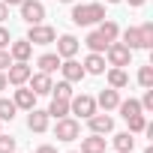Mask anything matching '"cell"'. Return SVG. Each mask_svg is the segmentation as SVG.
<instances>
[{
  "label": "cell",
  "instance_id": "1",
  "mask_svg": "<svg viewBox=\"0 0 153 153\" xmlns=\"http://www.w3.org/2000/svg\"><path fill=\"white\" fill-rule=\"evenodd\" d=\"M102 18H105V6L102 3H78V6H72V24H78V27L99 24Z\"/></svg>",
  "mask_w": 153,
  "mask_h": 153
},
{
  "label": "cell",
  "instance_id": "2",
  "mask_svg": "<svg viewBox=\"0 0 153 153\" xmlns=\"http://www.w3.org/2000/svg\"><path fill=\"white\" fill-rule=\"evenodd\" d=\"M78 135H81V123L75 120V117L66 114V117L57 120V126H54V138H57V141H75Z\"/></svg>",
  "mask_w": 153,
  "mask_h": 153
},
{
  "label": "cell",
  "instance_id": "3",
  "mask_svg": "<svg viewBox=\"0 0 153 153\" xmlns=\"http://www.w3.org/2000/svg\"><path fill=\"white\" fill-rule=\"evenodd\" d=\"M30 45H51L54 39H57V30L51 27V24H30V30H27V36H24Z\"/></svg>",
  "mask_w": 153,
  "mask_h": 153
},
{
  "label": "cell",
  "instance_id": "4",
  "mask_svg": "<svg viewBox=\"0 0 153 153\" xmlns=\"http://www.w3.org/2000/svg\"><path fill=\"white\" fill-rule=\"evenodd\" d=\"M105 57H108V66H120V69L132 63V51H129L123 42H117V39H114V42H108Z\"/></svg>",
  "mask_w": 153,
  "mask_h": 153
},
{
  "label": "cell",
  "instance_id": "5",
  "mask_svg": "<svg viewBox=\"0 0 153 153\" xmlns=\"http://www.w3.org/2000/svg\"><path fill=\"white\" fill-rule=\"evenodd\" d=\"M30 75H33V66H30L27 60H12L9 69H6V81L15 84V87H21V84H27Z\"/></svg>",
  "mask_w": 153,
  "mask_h": 153
},
{
  "label": "cell",
  "instance_id": "6",
  "mask_svg": "<svg viewBox=\"0 0 153 153\" xmlns=\"http://www.w3.org/2000/svg\"><path fill=\"white\" fill-rule=\"evenodd\" d=\"M69 114H78V117H90V114H96V99L93 96H87V93H75L72 99H69Z\"/></svg>",
  "mask_w": 153,
  "mask_h": 153
},
{
  "label": "cell",
  "instance_id": "7",
  "mask_svg": "<svg viewBox=\"0 0 153 153\" xmlns=\"http://www.w3.org/2000/svg\"><path fill=\"white\" fill-rule=\"evenodd\" d=\"M18 9H21L24 24H42V18H45V6H42V0H21Z\"/></svg>",
  "mask_w": 153,
  "mask_h": 153
},
{
  "label": "cell",
  "instance_id": "8",
  "mask_svg": "<svg viewBox=\"0 0 153 153\" xmlns=\"http://www.w3.org/2000/svg\"><path fill=\"white\" fill-rule=\"evenodd\" d=\"M60 72H63V78L69 81V84H75V81H81L84 78V66L78 63V60H75V57H66V60H60Z\"/></svg>",
  "mask_w": 153,
  "mask_h": 153
},
{
  "label": "cell",
  "instance_id": "9",
  "mask_svg": "<svg viewBox=\"0 0 153 153\" xmlns=\"http://www.w3.org/2000/svg\"><path fill=\"white\" fill-rule=\"evenodd\" d=\"M54 42H57V57H60V60L75 57V54H78V48H81V42L75 39L72 33H63V36H60V39H54Z\"/></svg>",
  "mask_w": 153,
  "mask_h": 153
},
{
  "label": "cell",
  "instance_id": "10",
  "mask_svg": "<svg viewBox=\"0 0 153 153\" xmlns=\"http://www.w3.org/2000/svg\"><path fill=\"white\" fill-rule=\"evenodd\" d=\"M48 120H51V117H48V111H42V108H30V111H27V129L36 132V135L48 129Z\"/></svg>",
  "mask_w": 153,
  "mask_h": 153
},
{
  "label": "cell",
  "instance_id": "11",
  "mask_svg": "<svg viewBox=\"0 0 153 153\" xmlns=\"http://www.w3.org/2000/svg\"><path fill=\"white\" fill-rule=\"evenodd\" d=\"M87 126H90V132H96V135H108V132L114 129V117H108V111H105V114H90V117H87Z\"/></svg>",
  "mask_w": 153,
  "mask_h": 153
},
{
  "label": "cell",
  "instance_id": "12",
  "mask_svg": "<svg viewBox=\"0 0 153 153\" xmlns=\"http://www.w3.org/2000/svg\"><path fill=\"white\" fill-rule=\"evenodd\" d=\"M30 90L36 93V96H45V93H51V87H54V81H51V75L48 72H36V75H30Z\"/></svg>",
  "mask_w": 153,
  "mask_h": 153
},
{
  "label": "cell",
  "instance_id": "13",
  "mask_svg": "<svg viewBox=\"0 0 153 153\" xmlns=\"http://www.w3.org/2000/svg\"><path fill=\"white\" fill-rule=\"evenodd\" d=\"M12 102H15V108H21V111H30V108H36V93L30 90V87H18L15 90V96H12Z\"/></svg>",
  "mask_w": 153,
  "mask_h": 153
},
{
  "label": "cell",
  "instance_id": "14",
  "mask_svg": "<svg viewBox=\"0 0 153 153\" xmlns=\"http://www.w3.org/2000/svg\"><path fill=\"white\" fill-rule=\"evenodd\" d=\"M120 105V93L114 90V87H105L99 96H96V108H102V111H114Z\"/></svg>",
  "mask_w": 153,
  "mask_h": 153
},
{
  "label": "cell",
  "instance_id": "15",
  "mask_svg": "<svg viewBox=\"0 0 153 153\" xmlns=\"http://www.w3.org/2000/svg\"><path fill=\"white\" fill-rule=\"evenodd\" d=\"M30 54H33V45H30L27 39L9 42V57H12V60H30Z\"/></svg>",
  "mask_w": 153,
  "mask_h": 153
},
{
  "label": "cell",
  "instance_id": "16",
  "mask_svg": "<svg viewBox=\"0 0 153 153\" xmlns=\"http://www.w3.org/2000/svg\"><path fill=\"white\" fill-rule=\"evenodd\" d=\"M81 66H84V72H87V75H102V72H105V57H102V54H96V51H90V54L84 57V63H81Z\"/></svg>",
  "mask_w": 153,
  "mask_h": 153
},
{
  "label": "cell",
  "instance_id": "17",
  "mask_svg": "<svg viewBox=\"0 0 153 153\" xmlns=\"http://www.w3.org/2000/svg\"><path fill=\"white\" fill-rule=\"evenodd\" d=\"M81 153H105V138L90 132L87 138H81Z\"/></svg>",
  "mask_w": 153,
  "mask_h": 153
},
{
  "label": "cell",
  "instance_id": "18",
  "mask_svg": "<svg viewBox=\"0 0 153 153\" xmlns=\"http://www.w3.org/2000/svg\"><path fill=\"white\" fill-rule=\"evenodd\" d=\"M129 84V75H126V69H120V66H111L108 69V87H114V90H123Z\"/></svg>",
  "mask_w": 153,
  "mask_h": 153
},
{
  "label": "cell",
  "instance_id": "19",
  "mask_svg": "<svg viewBox=\"0 0 153 153\" xmlns=\"http://www.w3.org/2000/svg\"><path fill=\"white\" fill-rule=\"evenodd\" d=\"M111 144H114L117 153H132V147H135V135H132V132H117Z\"/></svg>",
  "mask_w": 153,
  "mask_h": 153
},
{
  "label": "cell",
  "instance_id": "20",
  "mask_svg": "<svg viewBox=\"0 0 153 153\" xmlns=\"http://www.w3.org/2000/svg\"><path fill=\"white\" fill-rule=\"evenodd\" d=\"M96 30H99V33L105 36V42H114V39L120 36V24H117V21H111V18H102Z\"/></svg>",
  "mask_w": 153,
  "mask_h": 153
},
{
  "label": "cell",
  "instance_id": "21",
  "mask_svg": "<svg viewBox=\"0 0 153 153\" xmlns=\"http://www.w3.org/2000/svg\"><path fill=\"white\" fill-rule=\"evenodd\" d=\"M120 36H123V45H126L129 51L141 48V33H138V27H126V30H120Z\"/></svg>",
  "mask_w": 153,
  "mask_h": 153
},
{
  "label": "cell",
  "instance_id": "22",
  "mask_svg": "<svg viewBox=\"0 0 153 153\" xmlns=\"http://www.w3.org/2000/svg\"><path fill=\"white\" fill-rule=\"evenodd\" d=\"M84 45H87L90 51H96V54H102V51L108 48V42H105V36H102L99 30H93V33H87V39H84Z\"/></svg>",
  "mask_w": 153,
  "mask_h": 153
},
{
  "label": "cell",
  "instance_id": "23",
  "mask_svg": "<svg viewBox=\"0 0 153 153\" xmlns=\"http://www.w3.org/2000/svg\"><path fill=\"white\" fill-rule=\"evenodd\" d=\"M36 66H39V72H54V69H60V57H57V51L54 54H42L39 60H36Z\"/></svg>",
  "mask_w": 153,
  "mask_h": 153
},
{
  "label": "cell",
  "instance_id": "24",
  "mask_svg": "<svg viewBox=\"0 0 153 153\" xmlns=\"http://www.w3.org/2000/svg\"><path fill=\"white\" fill-rule=\"evenodd\" d=\"M69 114V99H51V105H48V117H54V120H60V117H66Z\"/></svg>",
  "mask_w": 153,
  "mask_h": 153
},
{
  "label": "cell",
  "instance_id": "25",
  "mask_svg": "<svg viewBox=\"0 0 153 153\" xmlns=\"http://www.w3.org/2000/svg\"><path fill=\"white\" fill-rule=\"evenodd\" d=\"M120 114H123V120H129V117H135V114H141V102L138 99H120Z\"/></svg>",
  "mask_w": 153,
  "mask_h": 153
},
{
  "label": "cell",
  "instance_id": "26",
  "mask_svg": "<svg viewBox=\"0 0 153 153\" xmlns=\"http://www.w3.org/2000/svg\"><path fill=\"white\" fill-rule=\"evenodd\" d=\"M138 33H141V48H153V21H144Z\"/></svg>",
  "mask_w": 153,
  "mask_h": 153
},
{
  "label": "cell",
  "instance_id": "27",
  "mask_svg": "<svg viewBox=\"0 0 153 153\" xmlns=\"http://www.w3.org/2000/svg\"><path fill=\"white\" fill-rule=\"evenodd\" d=\"M51 93H54L57 99H72V96H75V93H72V84H69L66 78H63V81H57V84L51 87Z\"/></svg>",
  "mask_w": 153,
  "mask_h": 153
},
{
  "label": "cell",
  "instance_id": "28",
  "mask_svg": "<svg viewBox=\"0 0 153 153\" xmlns=\"http://www.w3.org/2000/svg\"><path fill=\"white\" fill-rule=\"evenodd\" d=\"M138 84H141L144 90H147V87H153V66H150V63L138 69Z\"/></svg>",
  "mask_w": 153,
  "mask_h": 153
},
{
  "label": "cell",
  "instance_id": "29",
  "mask_svg": "<svg viewBox=\"0 0 153 153\" xmlns=\"http://www.w3.org/2000/svg\"><path fill=\"white\" fill-rule=\"evenodd\" d=\"M15 111H18V108H15L12 99H0V120H12Z\"/></svg>",
  "mask_w": 153,
  "mask_h": 153
},
{
  "label": "cell",
  "instance_id": "30",
  "mask_svg": "<svg viewBox=\"0 0 153 153\" xmlns=\"http://www.w3.org/2000/svg\"><path fill=\"white\" fill-rule=\"evenodd\" d=\"M126 123H129V132H132V135H138V132H144V126H147V117H144V114H135V117H129Z\"/></svg>",
  "mask_w": 153,
  "mask_h": 153
},
{
  "label": "cell",
  "instance_id": "31",
  "mask_svg": "<svg viewBox=\"0 0 153 153\" xmlns=\"http://www.w3.org/2000/svg\"><path fill=\"white\" fill-rule=\"evenodd\" d=\"M0 153H15V138L0 132Z\"/></svg>",
  "mask_w": 153,
  "mask_h": 153
},
{
  "label": "cell",
  "instance_id": "32",
  "mask_svg": "<svg viewBox=\"0 0 153 153\" xmlns=\"http://www.w3.org/2000/svg\"><path fill=\"white\" fill-rule=\"evenodd\" d=\"M141 111H153V87L144 90V96H141Z\"/></svg>",
  "mask_w": 153,
  "mask_h": 153
},
{
  "label": "cell",
  "instance_id": "33",
  "mask_svg": "<svg viewBox=\"0 0 153 153\" xmlns=\"http://www.w3.org/2000/svg\"><path fill=\"white\" fill-rule=\"evenodd\" d=\"M9 63H12L9 51H6V48H0V72H6V69H9Z\"/></svg>",
  "mask_w": 153,
  "mask_h": 153
},
{
  "label": "cell",
  "instance_id": "34",
  "mask_svg": "<svg viewBox=\"0 0 153 153\" xmlns=\"http://www.w3.org/2000/svg\"><path fill=\"white\" fill-rule=\"evenodd\" d=\"M9 42H12V36H9V30L0 24V48H9Z\"/></svg>",
  "mask_w": 153,
  "mask_h": 153
},
{
  "label": "cell",
  "instance_id": "35",
  "mask_svg": "<svg viewBox=\"0 0 153 153\" xmlns=\"http://www.w3.org/2000/svg\"><path fill=\"white\" fill-rule=\"evenodd\" d=\"M6 18H9V6H6V3H3V0H0V24H3V21H6Z\"/></svg>",
  "mask_w": 153,
  "mask_h": 153
},
{
  "label": "cell",
  "instance_id": "36",
  "mask_svg": "<svg viewBox=\"0 0 153 153\" xmlns=\"http://www.w3.org/2000/svg\"><path fill=\"white\" fill-rule=\"evenodd\" d=\"M36 153H57V147H51V144H42V147H36Z\"/></svg>",
  "mask_w": 153,
  "mask_h": 153
},
{
  "label": "cell",
  "instance_id": "37",
  "mask_svg": "<svg viewBox=\"0 0 153 153\" xmlns=\"http://www.w3.org/2000/svg\"><path fill=\"white\" fill-rule=\"evenodd\" d=\"M9 87V81H6V72H0V90H6Z\"/></svg>",
  "mask_w": 153,
  "mask_h": 153
},
{
  "label": "cell",
  "instance_id": "38",
  "mask_svg": "<svg viewBox=\"0 0 153 153\" xmlns=\"http://www.w3.org/2000/svg\"><path fill=\"white\" fill-rule=\"evenodd\" d=\"M126 3H129L132 9H138V6H144V3H147V0H126Z\"/></svg>",
  "mask_w": 153,
  "mask_h": 153
},
{
  "label": "cell",
  "instance_id": "39",
  "mask_svg": "<svg viewBox=\"0 0 153 153\" xmlns=\"http://www.w3.org/2000/svg\"><path fill=\"white\" fill-rule=\"evenodd\" d=\"M3 3H6V6H18V3H21V0H3Z\"/></svg>",
  "mask_w": 153,
  "mask_h": 153
},
{
  "label": "cell",
  "instance_id": "40",
  "mask_svg": "<svg viewBox=\"0 0 153 153\" xmlns=\"http://www.w3.org/2000/svg\"><path fill=\"white\" fill-rule=\"evenodd\" d=\"M105 3H123V0H105Z\"/></svg>",
  "mask_w": 153,
  "mask_h": 153
},
{
  "label": "cell",
  "instance_id": "41",
  "mask_svg": "<svg viewBox=\"0 0 153 153\" xmlns=\"http://www.w3.org/2000/svg\"><path fill=\"white\" fill-rule=\"evenodd\" d=\"M57 3H75V0H57Z\"/></svg>",
  "mask_w": 153,
  "mask_h": 153
},
{
  "label": "cell",
  "instance_id": "42",
  "mask_svg": "<svg viewBox=\"0 0 153 153\" xmlns=\"http://www.w3.org/2000/svg\"><path fill=\"white\" fill-rule=\"evenodd\" d=\"M144 153H153V147H144Z\"/></svg>",
  "mask_w": 153,
  "mask_h": 153
},
{
  "label": "cell",
  "instance_id": "43",
  "mask_svg": "<svg viewBox=\"0 0 153 153\" xmlns=\"http://www.w3.org/2000/svg\"><path fill=\"white\" fill-rule=\"evenodd\" d=\"M69 153H78V150H69Z\"/></svg>",
  "mask_w": 153,
  "mask_h": 153
},
{
  "label": "cell",
  "instance_id": "44",
  "mask_svg": "<svg viewBox=\"0 0 153 153\" xmlns=\"http://www.w3.org/2000/svg\"><path fill=\"white\" fill-rule=\"evenodd\" d=\"M0 123H3V120H0Z\"/></svg>",
  "mask_w": 153,
  "mask_h": 153
}]
</instances>
